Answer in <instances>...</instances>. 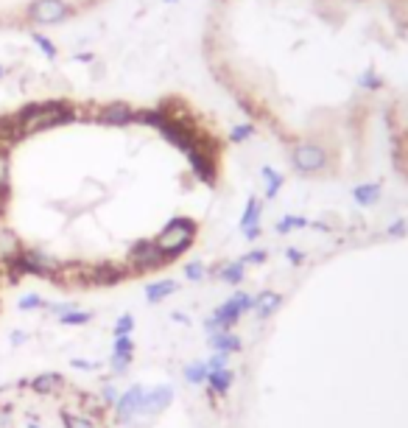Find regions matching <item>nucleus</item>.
Masks as SVG:
<instances>
[{
    "instance_id": "nucleus-8",
    "label": "nucleus",
    "mask_w": 408,
    "mask_h": 428,
    "mask_svg": "<svg viewBox=\"0 0 408 428\" xmlns=\"http://www.w3.org/2000/svg\"><path fill=\"white\" fill-rule=\"evenodd\" d=\"M6 188H9V157L0 148V196L6 193Z\"/></svg>"
},
{
    "instance_id": "nucleus-5",
    "label": "nucleus",
    "mask_w": 408,
    "mask_h": 428,
    "mask_svg": "<svg viewBox=\"0 0 408 428\" xmlns=\"http://www.w3.org/2000/svg\"><path fill=\"white\" fill-rule=\"evenodd\" d=\"M358 87L369 90V93H375V90H380V87H383V79L369 67V70H363L361 76H358Z\"/></svg>"
},
{
    "instance_id": "nucleus-6",
    "label": "nucleus",
    "mask_w": 408,
    "mask_h": 428,
    "mask_svg": "<svg viewBox=\"0 0 408 428\" xmlns=\"http://www.w3.org/2000/svg\"><path fill=\"white\" fill-rule=\"evenodd\" d=\"M377 196H380V185H361V188H355V199H358L361 204L375 202Z\"/></svg>"
},
{
    "instance_id": "nucleus-4",
    "label": "nucleus",
    "mask_w": 408,
    "mask_h": 428,
    "mask_svg": "<svg viewBox=\"0 0 408 428\" xmlns=\"http://www.w3.org/2000/svg\"><path fill=\"white\" fill-rule=\"evenodd\" d=\"M62 375H56V373H45V375H37V378H31V392H37V395H53V392H59L62 389Z\"/></svg>"
},
{
    "instance_id": "nucleus-1",
    "label": "nucleus",
    "mask_w": 408,
    "mask_h": 428,
    "mask_svg": "<svg viewBox=\"0 0 408 428\" xmlns=\"http://www.w3.org/2000/svg\"><path fill=\"white\" fill-rule=\"evenodd\" d=\"M291 163L299 174H316L327 165V151L319 146V143H297L294 151H291Z\"/></svg>"
},
{
    "instance_id": "nucleus-3",
    "label": "nucleus",
    "mask_w": 408,
    "mask_h": 428,
    "mask_svg": "<svg viewBox=\"0 0 408 428\" xmlns=\"http://www.w3.org/2000/svg\"><path fill=\"white\" fill-rule=\"evenodd\" d=\"M98 121L109 124V126H126V124H135V109L123 101H112L98 109Z\"/></svg>"
},
{
    "instance_id": "nucleus-16",
    "label": "nucleus",
    "mask_w": 408,
    "mask_h": 428,
    "mask_svg": "<svg viewBox=\"0 0 408 428\" xmlns=\"http://www.w3.org/2000/svg\"><path fill=\"white\" fill-rule=\"evenodd\" d=\"M0 213H3V207H0Z\"/></svg>"
},
{
    "instance_id": "nucleus-14",
    "label": "nucleus",
    "mask_w": 408,
    "mask_h": 428,
    "mask_svg": "<svg viewBox=\"0 0 408 428\" xmlns=\"http://www.w3.org/2000/svg\"><path fill=\"white\" fill-rule=\"evenodd\" d=\"M26 428H40V426H37L34 420H28V423H26Z\"/></svg>"
},
{
    "instance_id": "nucleus-9",
    "label": "nucleus",
    "mask_w": 408,
    "mask_h": 428,
    "mask_svg": "<svg viewBox=\"0 0 408 428\" xmlns=\"http://www.w3.org/2000/svg\"><path fill=\"white\" fill-rule=\"evenodd\" d=\"M43 305V300L37 297V294H26L23 300H20V311H31V308H40Z\"/></svg>"
},
{
    "instance_id": "nucleus-13",
    "label": "nucleus",
    "mask_w": 408,
    "mask_h": 428,
    "mask_svg": "<svg viewBox=\"0 0 408 428\" xmlns=\"http://www.w3.org/2000/svg\"><path fill=\"white\" fill-rule=\"evenodd\" d=\"M6 426H9V412L0 409V428H6Z\"/></svg>"
},
{
    "instance_id": "nucleus-11",
    "label": "nucleus",
    "mask_w": 408,
    "mask_h": 428,
    "mask_svg": "<svg viewBox=\"0 0 408 428\" xmlns=\"http://www.w3.org/2000/svg\"><path fill=\"white\" fill-rule=\"evenodd\" d=\"M395 160H397V165L406 171V177H408V146H406V151H403V148H395Z\"/></svg>"
},
{
    "instance_id": "nucleus-7",
    "label": "nucleus",
    "mask_w": 408,
    "mask_h": 428,
    "mask_svg": "<svg viewBox=\"0 0 408 428\" xmlns=\"http://www.w3.org/2000/svg\"><path fill=\"white\" fill-rule=\"evenodd\" d=\"M252 135H255V126H252V124H238V126H232L229 141H232V143H243L246 138H252Z\"/></svg>"
},
{
    "instance_id": "nucleus-10",
    "label": "nucleus",
    "mask_w": 408,
    "mask_h": 428,
    "mask_svg": "<svg viewBox=\"0 0 408 428\" xmlns=\"http://www.w3.org/2000/svg\"><path fill=\"white\" fill-rule=\"evenodd\" d=\"M263 174H266V177H269V182H272V185H269V196H274V193L280 190V185H282V177H280V174H274L272 168H263Z\"/></svg>"
},
{
    "instance_id": "nucleus-12",
    "label": "nucleus",
    "mask_w": 408,
    "mask_h": 428,
    "mask_svg": "<svg viewBox=\"0 0 408 428\" xmlns=\"http://www.w3.org/2000/svg\"><path fill=\"white\" fill-rule=\"evenodd\" d=\"M26 339H28V336H26L23 331H14V333H11V344H23Z\"/></svg>"
},
{
    "instance_id": "nucleus-15",
    "label": "nucleus",
    "mask_w": 408,
    "mask_h": 428,
    "mask_svg": "<svg viewBox=\"0 0 408 428\" xmlns=\"http://www.w3.org/2000/svg\"><path fill=\"white\" fill-rule=\"evenodd\" d=\"M165 3H177V0H165Z\"/></svg>"
},
{
    "instance_id": "nucleus-2",
    "label": "nucleus",
    "mask_w": 408,
    "mask_h": 428,
    "mask_svg": "<svg viewBox=\"0 0 408 428\" xmlns=\"http://www.w3.org/2000/svg\"><path fill=\"white\" fill-rule=\"evenodd\" d=\"M67 14H70V9H67L65 0H37V3L31 6V20L40 23V26L62 23Z\"/></svg>"
}]
</instances>
